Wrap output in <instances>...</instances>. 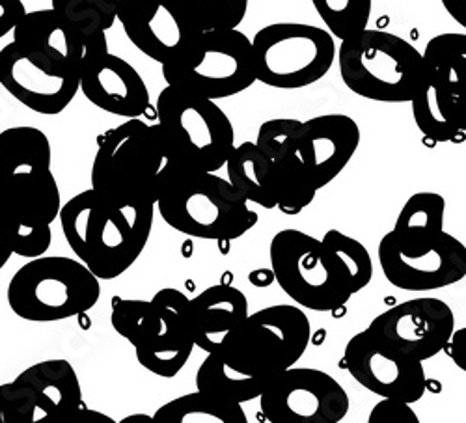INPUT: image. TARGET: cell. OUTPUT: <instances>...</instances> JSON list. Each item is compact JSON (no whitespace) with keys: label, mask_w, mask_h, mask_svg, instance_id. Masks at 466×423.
<instances>
[{"label":"cell","mask_w":466,"mask_h":423,"mask_svg":"<svg viewBox=\"0 0 466 423\" xmlns=\"http://www.w3.org/2000/svg\"><path fill=\"white\" fill-rule=\"evenodd\" d=\"M51 163L42 129L17 126L0 133V224L21 257L44 256L53 241L62 198Z\"/></svg>","instance_id":"cell-1"},{"label":"cell","mask_w":466,"mask_h":423,"mask_svg":"<svg viewBox=\"0 0 466 423\" xmlns=\"http://www.w3.org/2000/svg\"><path fill=\"white\" fill-rule=\"evenodd\" d=\"M153 215L155 206L120 207L88 188L60 207L58 220L75 257L106 282L127 273L142 256Z\"/></svg>","instance_id":"cell-2"},{"label":"cell","mask_w":466,"mask_h":423,"mask_svg":"<svg viewBox=\"0 0 466 423\" xmlns=\"http://www.w3.org/2000/svg\"><path fill=\"white\" fill-rule=\"evenodd\" d=\"M172 159L157 126L129 118L97 138L90 185L120 207H147L159 198Z\"/></svg>","instance_id":"cell-3"},{"label":"cell","mask_w":466,"mask_h":423,"mask_svg":"<svg viewBox=\"0 0 466 423\" xmlns=\"http://www.w3.org/2000/svg\"><path fill=\"white\" fill-rule=\"evenodd\" d=\"M163 220L176 232L228 243L243 237L258 224V213L217 172L170 166L155 202Z\"/></svg>","instance_id":"cell-4"},{"label":"cell","mask_w":466,"mask_h":423,"mask_svg":"<svg viewBox=\"0 0 466 423\" xmlns=\"http://www.w3.org/2000/svg\"><path fill=\"white\" fill-rule=\"evenodd\" d=\"M312 327L299 306L263 307L228 332L215 353L236 373L267 388L270 378L295 366L306 353Z\"/></svg>","instance_id":"cell-5"},{"label":"cell","mask_w":466,"mask_h":423,"mask_svg":"<svg viewBox=\"0 0 466 423\" xmlns=\"http://www.w3.org/2000/svg\"><path fill=\"white\" fill-rule=\"evenodd\" d=\"M155 126L179 168L218 172L236 147L233 126L217 101L168 85L157 97Z\"/></svg>","instance_id":"cell-6"},{"label":"cell","mask_w":466,"mask_h":423,"mask_svg":"<svg viewBox=\"0 0 466 423\" xmlns=\"http://www.w3.org/2000/svg\"><path fill=\"white\" fill-rule=\"evenodd\" d=\"M161 69L168 86L213 101L238 96L256 83L252 44L239 28L197 32Z\"/></svg>","instance_id":"cell-7"},{"label":"cell","mask_w":466,"mask_h":423,"mask_svg":"<svg viewBox=\"0 0 466 423\" xmlns=\"http://www.w3.org/2000/svg\"><path fill=\"white\" fill-rule=\"evenodd\" d=\"M101 280L79 261L64 256L30 257L12 277L6 291L12 312L30 323L79 317L97 304Z\"/></svg>","instance_id":"cell-8"},{"label":"cell","mask_w":466,"mask_h":423,"mask_svg":"<svg viewBox=\"0 0 466 423\" xmlns=\"http://www.w3.org/2000/svg\"><path fill=\"white\" fill-rule=\"evenodd\" d=\"M466 34L446 32L431 37L421 53V71L410 97L420 133L431 142L461 144L466 138L464 118Z\"/></svg>","instance_id":"cell-9"},{"label":"cell","mask_w":466,"mask_h":423,"mask_svg":"<svg viewBox=\"0 0 466 423\" xmlns=\"http://www.w3.org/2000/svg\"><path fill=\"white\" fill-rule=\"evenodd\" d=\"M421 71V53L403 37L364 28L339 42V75L353 94L377 103H409Z\"/></svg>","instance_id":"cell-10"},{"label":"cell","mask_w":466,"mask_h":423,"mask_svg":"<svg viewBox=\"0 0 466 423\" xmlns=\"http://www.w3.org/2000/svg\"><path fill=\"white\" fill-rule=\"evenodd\" d=\"M270 271L295 304L312 312H336L355 297L330 250L300 229H282L268 247Z\"/></svg>","instance_id":"cell-11"},{"label":"cell","mask_w":466,"mask_h":423,"mask_svg":"<svg viewBox=\"0 0 466 423\" xmlns=\"http://www.w3.org/2000/svg\"><path fill=\"white\" fill-rule=\"evenodd\" d=\"M250 44L256 81L279 90L316 85L338 56L332 34L304 23L267 25L256 32Z\"/></svg>","instance_id":"cell-12"},{"label":"cell","mask_w":466,"mask_h":423,"mask_svg":"<svg viewBox=\"0 0 466 423\" xmlns=\"http://www.w3.org/2000/svg\"><path fill=\"white\" fill-rule=\"evenodd\" d=\"M86 410L81 380L62 358L37 362L0 387V423H60Z\"/></svg>","instance_id":"cell-13"},{"label":"cell","mask_w":466,"mask_h":423,"mask_svg":"<svg viewBox=\"0 0 466 423\" xmlns=\"http://www.w3.org/2000/svg\"><path fill=\"white\" fill-rule=\"evenodd\" d=\"M377 257L386 280L403 291L444 289L466 277V247L446 232L418 241H400L388 232Z\"/></svg>","instance_id":"cell-14"},{"label":"cell","mask_w":466,"mask_h":423,"mask_svg":"<svg viewBox=\"0 0 466 423\" xmlns=\"http://www.w3.org/2000/svg\"><path fill=\"white\" fill-rule=\"evenodd\" d=\"M258 399L261 414L270 423H339L351 407L334 377L295 366L270 378Z\"/></svg>","instance_id":"cell-15"},{"label":"cell","mask_w":466,"mask_h":423,"mask_svg":"<svg viewBox=\"0 0 466 423\" xmlns=\"http://www.w3.org/2000/svg\"><path fill=\"white\" fill-rule=\"evenodd\" d=\"M149 312L131 341L138 364L157 377L174 378L188 362L194 341L188 325V297L165 287L149 300Z\"/></svg>","instance_id":"cell-16"},{"label":"cell","mask_w":466,"mask_h":423,"mask_svg":"<svg viewBox=\"0 0 466 423\" xmlns=\"http://www.w3.org/2000/svg\"><path fill=\"white\" fill-rule=\"evenodd\" d=\"M341 366L362 388L379 398L412 405L427 390L423 362L401 355L370 330H362L347 341Z\"/></svg>","instance_id":"cell-17"},{"label":"cell","mask_w":466,"mask_h":423,"mask_svg":"<svg viewBox=\"0 0 466 423\" xmlns=\"http://www.w3.org/2000/svg\"><path fill=\"white\" fill-rule=\"evenodd\" d=\"M0 86L44 116L64 112L79 92V73L15 44L0 49Z\"/></svg>","instance_id":"cell-18"},{"label":"cell","mask_w":466,"mask_h":423,"mask_svg":"<svg viewBox=\"0 0 466 423\" xmlns=\"http://www.w3.org/2000/svg\"><path fill=\"white\" fill-rule=\"evenodd\" d=\"M453 328L451 307L441 298L421 297L388 307L366 330L401 355L425 362L442 353Z\"/></svg>","instance_id":"cell-19"},{"label":"cell","mask_w":466,"mask_h":423,"mask_svg":"<svg viewBox=\"0 0 466 423\" xmlns=\"http://www.w3.org/2000/svg\"><path fill=\"white\" fill-rule=\"evenodd\" d=\"M79 90L97 108L120 118H140L149 108V90L140 73L108 45L90 49L79 69Z\"/></svg>","instance_id":"cell-20"},{"label":"cell","mask_w":466,"mask_h":423,"mask_svg":"<svg viewBox=\"0 0 466 423\" xmlns=\"http://www.w3.org/2000/svg\"><path fill=\"white\" fill-rule=\"evenodd\" d=\"M360 136L359 124L347 114H323L300 122L295 142L297 157L318 190L332 183L351 163Z\"/></svg>","instance_id":"cell-21"},{"label":"cell","mask_w":466,"mask_h":423,"mask_svg":"<svg viewBox=\"0 0 466 423\" xmlns=\"http://www.w3.org/2000/svg\"><path fill=\"white\" fill-rule=\"evenodd\" d=\"M116 19L122 23L129 42L161 65L198 32L185 21L172 0H126Z\"/></svg>","instance_id":"cell-22"},{"label":"cell","mask_w":466,"mask_h":423,"mask_svg":"<svg viewBox=\"0 0 466 423\" xmlns=\"http://www.w3.org/2000/svg\"><path fill=\"white\" fill-rule=\"evenodd\" d=\"M12 34L21 47L76 73L88 51L81 30L53 8L26 12Z\"/></svg>","instance_id":"cell-23"},{"label":"cell","mask_w":466,"mask_h":423,"mask_svg":"<svg viewBox=\"0 0 466 423\" xmlns=\"http://www.w3.org/2000/svg\"><path fill=\"white\" fill-rule=\"evenodd\" d=\"M248 316L245 293L233 286L218 284L188 298V325L194 347L213 353L229 330L239 327Z\"/></svg>","instance_id":"cell-24"},{"label":"cell","mask_w":466,"mask_h":423,"mask_svg":"<svg viewBox=\"0 0 466 423\" xmlns=\"http://www.w3.org/2000/svg\"><path fill=\"white\" fill-rule=\"evenodd\" d=\"M229 185L248 202L265 209H275L273 190V161L256 146V142H243L231 149L226 161Z\"/></svg>","instance_id":"cell-25"},{"label":"cell","mask_w":466,"mask_h":423,"mask_svg":"<svg viewBox=\"0 0 466 423\" xmlns=\"http://www.w3.org/2000/svg\"><path fill=\"white\" fill-rule=\"evenodd\" d=\"M153 423H247L243 405L231 403L200 390L179 396L163 405Z\"/></svg>","instance_id":"cell-26"},{"label":"cell","mask_w":466,"mask_h":423,"mask_svg":"<svg viewBox=\"0 0 466 423\" xmlns=\"http://www.w3.org/2000/svg\"><path fill=\"white\" fill-rule=\"evenodd\" d=\"M446 200L437 192H416L401 207L392 236L400 241L433 239L444 232Z\"/></svg>","instance_id":"cell-27"},{"label":"cell","mask_w":466,"mask_h":423,"mask_svg":"<svg viewBox=\"0 0 466 423\" xmlns=\"http://www.w3.org/2000/svg\"><path fill=\"white\" fill-rule=\"evenodd\" d=\"M197 390L243 405L248 401H256L265 390V387L228 368L213 351L208 353L206 360L200 364L197 371Z\"/></svg>","instance_id":"cell-28"},{"label":"cell","mask_w":466,"mask_h":423,"mask_svg":"<svg viewBox=\"0 0 466 423\" xmlns=\"http://www.w3.org/2000/svg\"><path fill=\"white\" fill-rule=\"evenodd\" d=\"M273 190L277 207L284 215H299L316 200L318 186L308 170L297 157V153L273 161Z\"/></svg>","instance_id":"cell-29"},{"label":"cell","mask_w":466,"mask_h":423,"mask_svg":"<svg viewBox=\"0 0 466 423\" xmlns=\"http://www.w3.org/2000/svg\"><path fill=\"white\" fill-rule=\"evenodd\" d=\"M51 3L53 10L81 30L86 37L88 51L108 45L106 30L116 23V12H118L112 0H51Z\"/></svg>","instance_id":"cell-30"},{"label":"cell","mask_w":466,"mask_h":423,"mask_svg":"<svg viewBox=\"0 0 466 423\" xmlns=\"http://www.w3.org/2000/svg\"><path fill=\"white\" fill-rule=\"evenodd\" d=\"M172 5L198 32L239 28L248 10V0H172Z\"/></svg>","instance_id":"cell-31"},{"label":"cell","mask_w":466,"mask_h":423,"mask_svg":"<svg viewBox=\"0 0 466 423\" xmlns=\"http://www.w3.org/2000/svg\"><path fill=\"white\" fill-rule=\"evenodd\" d=\"M321 243L330 250L343 268L355 295L370 286L373 278V261L368 248L360 241L341 234L339 229H329Z\"/></svg>","instance_id":"cell-32"},{"label":"cell","mask_w":466,"mask_h":423,"mask_svg":"<svg viewBox=\"0 0 466 423\" xmlns=\"http://www.w3.org/2000/svg\"><path fill=\"white\" fill-rule=\"evenodd\" d=\"M312 5L334 40L351 37L370 25L373 0H312Z\"/></svg>","instance_id":"cell-33"},{"label":"cell","mask_w":466,"mask_h":423,"mask_svg":"<svg viewBox=\"0 0 466 423\" xmlns=\"http://www.w3.org/2000/svg\"><path fill=\"white\" fill-rule=\"evenodd\" d=\"M300 122L295 118H275L263 122L258 131L256 146L270 161H279L297 153L295 142Z\"/></svg>","instance_id":"cell-34"},{"label":"cell","mask_w":466,"mask_h":423,"mask_svg":"<svg viewBox=\"0 0 466 423\" xmlns=\"http://www.w3.org/2000/svg\"><path fill=\"white\" fill-rule=\"evenodd\" d=\"M368 418V423H420L410 403L392 398H380Z\"/></svg>","instance_id":"cell-35"},{"label":"cell","mask_w":466,"mask_h":423,"mask_svg":"<svg viewBox=\"0 0 466 423\" xmlns=\"http://www.w3.org/2000/svg\"><path fill=\"white\" fill-rule=\"evenodd\" d=\"M25 14L23 0H0V40L15 30Z\"/></svg>","instance_id":"cell-36"},{"label":"cell","mask_w":466,"mask_h":423,"mask_svg":"<svg viewBox=\"0 0 466 423\" xmlns=\"http://www.w3.org/2000/svg\"><path fill=\"white\" fill-rule=\"evenodd\" d=\"M459 369H466V328H459L451 332V336L448 337L444 349H442Z\"/></svg>","instance_id":"cell-37"},{"label":"cell","mask_w":466,"mask_h":423,"mask_svg":"<svg viewBox=\"0 0 466 423\" xmlns=\"http://www.w3.org/2000/svg\"><path fill=\"white\" fill-rule=\"evenodd\" d=\"M441 3L450 17L466 28V0H441Z\"/></svg>","instance_id":"cell-38"},{"label":"cell","mask_w":466,"mask_h":423,"mask_svg":"<svg viewBox=\"0 0 466 423\" xmlns=\"http://www.w3.org/2000/svg\"><path fill=\"white\" fill-rule=\"evenodd\" d=\"M14 254V247H12V239L8 236V232L5 229V226L0 224V271L6 267V263L10 261Z\"/></svg>","instance_id":"cell-39"},{"label":"cell","mask_w":466,"mask_h":423,"mask_svg":"<svg viewBox=\"0 0 466 423\" xmlns=\"http://www.w3.org/2000/svg\"><path fill=\"white\" fill-rule=\"evenodd\" d=\"M112 3L116 5V10H118V8H120V6L126 3V0H112ZM116 14H118V12H116Z\"/></svg>","instance_id":"cell-40"}]
</instances>
